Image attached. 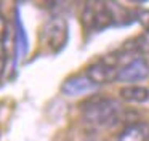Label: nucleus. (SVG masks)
<instances>
[{
  "mask_svg": "<svg viewBox=\"0 0 149 141\" xmlns=\"http://www.w3.org/2000/svg\"><path fill=\"white\" fill-rule=\"evenodd\" d=\"M82 22L87 29H95V2H87L82 10Z\"/></svg>",
  "mask_w": 149,
  "mask_h": 141,
  "instance_id": "10",
  "label": "nucleus"
},
{
  "mask_svg": "<svg viewBox=\"0 0 149 141\" xmlns=\"http://www.w3.org/2000/svg\"><path fill=\"white\" fill-rule=\"evenodd\" d=\"M117 70H119V66L116 63V56L111 54L107 58H101V59L88 64L84 74L96 87H100V85H106V83L116 82Z\"/></svg>",
  "mask_w": 149,
  "mask_h": 141,
  "instance_id": "2",
  "label": "nucleus"
},
{
  "mask_svg": "<svg viewBox=\"0 0 149 141\" xmlns=\"http://www.w3.org/2000/svg\"><path fill=\"white\" fill-rule=\"evenodd\" d=\"M85 124L95 128H112L122 120L123 109L117 99L107 96H91L82 104Z\"/></svg>",
  "mask_w": 149,
  "mask_h": 141,
  "instance_id": "1",
  "label": "nucleus"
},
{
  "mask_svg": "<svg viewBox=\"0 0 149 141\" xmlns=\"http://www.w3.org/2000/svg\"><path fill=\"white\" fill-rule=\"evenodd\" d=\"M8 24L5 21V18L0 15V75L5 72L7 67V61H8Z\"/></svg>",
  "mask_w": 149,
  "mask_h": 141,
  "instance_id": "8",
  "label": "nucleus"
},
{
  "mask_svg": "<svg viewBox=\"0 0 149 141\" xmlns=\"http://www.w3.org/2000/svg\"><path fill=\"white\" fill-rule=\"evenodd\" d=\"M96 88L98 87L85 74H79V75L69 77L61 85V91L66 96H80V95H85V93L95 91Z\"/></svg>",
  "mask_w": 149,
  "mask_h": 141,
  "instance_id": "5",
  "label": "nucleus"
},
{
  "mask_svg": "<svg viewBox=\"0 0 149 141\" xmlns=\"http://www.w3.org/2000/svg\"><path fill=\"white\" fill-rule=\"evenodd\" d=\"M27 51V38H26V32L23 29V24L19 21V15L16 13V56L18 58H24Z\"/></svg>",
  "mask_w": 149,
  "mask_h": 141,
  "instance_id": "9",
  "label": "nucleus"
},
{
  "mask_svg": "<svg viewBox=\"0 0 149 141\" xmlns=\"http://www.w3.org/2000/svg\"><path fill=\"white\" fill-rule=\"evenodd\" d=\"M117 141H149V125L144 122H132L120 131Z\"/></svg>",
  "mask_w": 149,
  "mask_h": 141,
  "instance_id": "6",
  "label": "nucleus"
},
{
  "mask_svg": "<svg viewBox=\"0 0 149 141\" xmlns=\"http://www.w3.org/2000/svg\"><path fill=\"white\" fill-rule=\"evenodd\" d=\"M42 40L53 53L59 51L68 42V22L61 16H53L45 22L42 31Z\"/></svg>",
  "mask_w": 149,
  "mask_h": 141,
  "instance_id": "3",
  "label": "nucleus"
},
{
  "mask_svg": "<svg viewBox=\"0 0 149 141\" xmlns=\"http://www.w3.org/2000/svg\"><path fill=\"white\" fill-rule=\"evenodd\" d=\"M120 98L128 103H146L149 101V88L143 85H125L120 88Z\"/></svg>",
  "mask_w": 149,
  "mask_h": 141,
  "instance_id": "7",
  "label": "nucleus"
},
{
  "mask_svg": "<svg viewBox=\"0 0 149 141\" xmlns=\"http://www.w3.org/2000/svg\"><path fill=\"white\" fill-rule=\"evenodd\" d=\"M148 77H149V63L144 58L138 56L119 67L116 82H122L127 83V85H136L138 82L148 79Z\"/></svg>",
  "mask_w": 149,
  "mask_h": 141,
  "instance_id": "4",
  "label": "nucleus"
}]
</instances>
